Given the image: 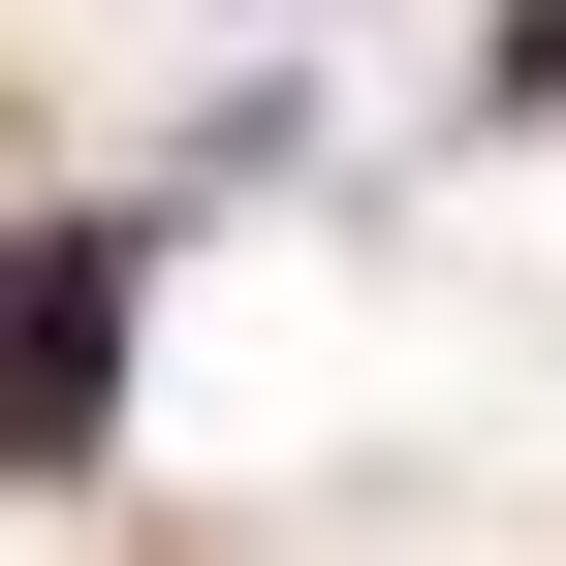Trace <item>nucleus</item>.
I'll use <instances>...</instances> for the list:
<instances>
[{
  "label": "nucleus",
  "instance_id": "1",
  "mask_svg": "<svg viewBox=\"0 0 566 566\" xmlns=\"http://www.w3.org/2000/svg\"><path fill=\"white\" fill-rule=\"evenodd\" d=\"M126 409V221H0V472H95Z\"/></svg>",
  "mask_w": 566,
  "mask_h": 566
}]
</instances>
